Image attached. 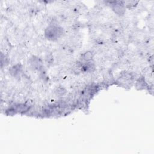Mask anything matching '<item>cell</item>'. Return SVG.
Here are the masks:
<instances>
[{
	"instance_id": "obj_1",
	"label": "cell",
	"mask_w": 154,
	"mask_h": 154,
	"mask_svg": "<svg viewBox=\"0 0 154 154\" xmlns=\"http://www.w3.org/2000/svg\"><path fill=\"white\" fill-rule=\"evenodd\" d=\"M63 32L62 28L55 25H50L46 29L45 34L48 39L55 40L59 38L63 34Z\"/></svg>"
},
{
	"instance_id": "obj_2",
	"label": "cell",
	"mask_w": 154,
	"mask_h": 154,
	"mask_svg": "<svg viewBox=\"0 0 154 154\" xmlns=\"http://www.w3.org/2000/svg\"><path fill=\"white\" fill-rule=\"evenodd\" d=\"M115 4H113L112 9L116 13L119 15H122L125 11V7L122 2H115Z\"/></svg>"
},
{
	"instance_id": "obj_3",
	"label": "cell",
	"mask_w": 154,
	"mask_h": 154,
	"mask_svg": "<svg viewBox=\"0 0 154 154\" xmlns=\"http://www.w3.org/2000/svg\"><path fill=\"white\" fill-rule=\"evenodd\" d=\"M21 66L20 64H17L16 66H14L10 69V73L11 75L16 76L20 73V72L21 71Z\"/></svg>"
},
{
	"instance_id": "obj_4",
	"label": "cell",
	"mask_w": 154,
	"mask_h": 154,
	"mask_svg": "<svg viewBox=\"0 0 154 154\" xmlns=\"http://www.w3.org/2000/svg\"><path fill=\"white\" fill-rule=\"evenodd\" d=\"M82 57L85 61H90L93 57V53L91 51H87L82 54Z\"/></svg>"
}]
</instances>
